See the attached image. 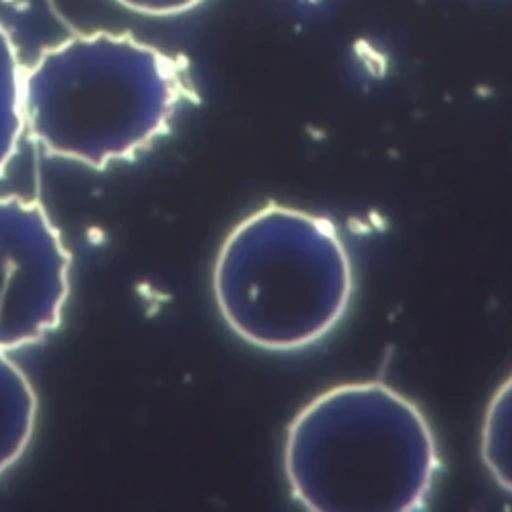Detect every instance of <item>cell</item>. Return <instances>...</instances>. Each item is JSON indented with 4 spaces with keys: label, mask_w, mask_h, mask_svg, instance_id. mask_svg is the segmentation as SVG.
<instances>
[{
    "label": "cell",
    "mask_w": 512,
    "mask_h": 512,
    "mask_svg": "<svg viewBox=\"0 0 512 512\" xmlns=\"http://www.w3.org/2000/svg\"><path fill=\"white\" fill-rule=\"evenodd\" d=\"M192 96L186 64L132 34H74L24 70V124L46 152L102 168L130 158Z\"/></svg>",
    "instance_id": "6da1fadb"
},
{
    "label": "cell",
    "mask_w": 512,
    "mask_h": 512,
    "mask_svg": "<svg viewBox=\"0 0 512 512\" xmlns=\"http://www.w3.org/2000/svg\"><path fill=\"white\" fill-rule=\"evenodd\" d=\"M284 476L314 512H412L432 496L440 454L424 412L396 388L344 382L288 424Z\"/></svg>",
    "instance_id": "7a4b0ae2"
},
{
    "label": "cell",
    "mask_w": 512,
    "mask_h": 512,
    "mask_svg": "<svg viewBox=\"0 0 512 512\" xmlns=\"http://www.w3.org/2000/svg\"><path fill=\"white\" fill-rule=\"evenodd\" d=\"M212 290L238 338L260 350L294 352L342 322L354 294V270L328 218L268 202L224 238Z\"/></svg>",
    "instance_id": "3957f363"
},
{
    "label": "cell",
    "mask_w": 512,
    "mask_h": 512,
    "mask_svg": "<svg viewBox=\"0 0 512 512\" xmlns=\"http://www.w3.org/2000/svg\"><path fill=\"white\" fill-rule=\"evenodd\" d=\"M70 252L38 202L0 198V350L34 344L62 318Z\"/></svg>",
    "instance_id": "277c9868"
},
{
    "label": "cell",
    "mask_w": 512,
    "mask_h": 512,
    "mask_svg": "<svg viewBox=\"0 0 512 512\" xmlns=\"http://www.w3.org/2000/svg\"><path fill=\"white\" fill-rule=\"evenodd\" d=\"M36 424V394L26 374L0 350V474L26 450Z\"/></svg>",
    "instance_id": "5b68a950"
},
{
    "label": "cell",
    "mask_w": 512,
    "mask_h": 512,
    "mask_svg": "<svg viewBox=\"0 0 512 512\" xmlns=\"http://www.w3.org/2000/svg\"><path fill=\"white\" fill-rule=\"evenodd\" d=\"M480 456L492 480L512 494V372L492 394L480 430Z\"/></svg>",
    "instance_id": "8992f818"
},
{
    "label": "cell",
    "mask_w": 512,
    "mask_h": 512,
    "mask_svg": "<svg viewBox=\"0 0 512 512\" xmlns=\"http://www.w3.org/2000/svg\"><path fill=\"white\" fill-rule=\"evenodd\" d=\"M24 128V70L8 30L0 24V170L16 152Z\"/></svg>",
    "instance_id": "52a82bcc"
},
{
    "label": "cell",
    "mask_w": 512,
    "mask_h": 512,
    "mask_svg": "<svg viewBox=\"0 0 512 512\" xmlns=\"http://www.w3.org/2000/svg\"><path fill=\"white\" fill-rule=\"evenodd\" d=\"M124 8L146 16H178L194 10L204 0H116Z\"/></svg>",
    "instance_id": "ba28073f"
}]
</instances>
